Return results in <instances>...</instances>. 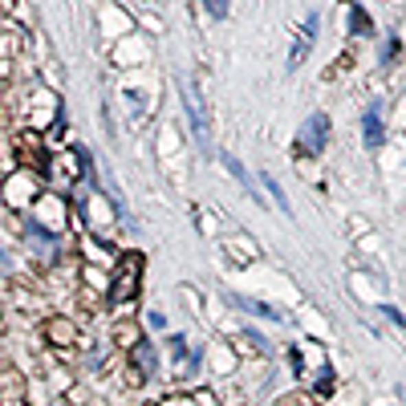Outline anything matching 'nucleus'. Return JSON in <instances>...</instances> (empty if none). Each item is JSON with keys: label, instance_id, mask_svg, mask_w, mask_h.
I'll return each instance as SVG.
<instances>
[{"label": "nucleus", "instance_id": "1", "mask_svg": "<svg viewBox=\"0 0 406 406\" xmlns=\"http://www.w3.org/2000/svg\"><path fill=\"white\" fill-rule=\"evenodd\" d=\"M179 93H183V110H187V126H191V135H195V146H199V150L207 155V150H212V135H207L203 98H199V90H191V82H183Z\"/></svg>", "mask_w": 406, "mask_h": 406}, {"label": "nucleus", "instance_id": "2", "mask_svg": "<svg viewBox=\"0 0 406 406\" xmlns=\"http://www.w3.org/2000/svg\"><path fill=\"white\" fill-rule=\"evenodd\" d=\"M325 142H329V118H325V114H309L305 126H301V135H297V146H301L305 155H321Z\"/></svg>", "mask_w": 406, "mask_h": 406}, {"label": "nucleus", "instance_id": "3", "mask_svg": "<svg viewBox=\"0 0 406 406\" xmlns=\"http://www.w3.org/2000/svg\"><path fill=\"white\" fill-rule=\"evenodd\" d=\"M138 256H131V260H122V269H118V280H114V293H110V301L114 305H126L131 297L138 293Z\"/></svg>", "mask_w": 406, "mask_h": 406}, {"label": "nucleus", "instance_id": "4", "mask_svg": "<svg viewBox=\"0 0 406 406\" xmlns=\"http://www.w3.org/2000/svg\"><path fill=\"white\" fill-rule=\"evenodd\" d=\"M317 25H321V16L309 12V16H305V25H301V37H297L293 49H289V69H297V65L309 57V49H313V41H317Z\"/></svg>", "mask_w": 406, "mask_h": 406}, {"label": "nucleus", "instance_id": "5", "mask_svg": "<svg viewBox=\"0 0 406 406\" xmlns=\"http://www.w3.org/2000/svg\"><path fill=\"white\" fill-rule=\"evenodd\" d=\"M131 361L138 365L142 378H155V374H159V350H155V341H142V337H138L135 346H131Z\"/></svg>", "mask_w": 406, "mask_h": 406}, {"label": "nucleus", "instance_id": "6", "mask_svg": "<svg viewBox=\"0 0 406 406\" xmlns=\"http://www.w3.org/2000/svg\"><path fill=\"white\" fill-rule=\"evenodd\" d=\"M29 248H33V252H41V256H49V260H57V256H61V240H57V236H49L37 220L29 224Z\"/></svg>", "mask_w": 406, "mask_h": 406}, {"label": "nucleus", "instance_id": "7", "mask_svg": "<svg viewBox=\"0 0 406 406\" xmlns=\"http://www.w3.org/2000/svg\"><path fill=\"white\" fill-rule=\"evenodd\" d=\"M361 138H365V146H370V150H378V146L386 142V135H382V114H378V106H370V110L361 114Z\"/></svg>", "mask_w": 406, "mask_h": 406}, {"label": "nucleus", "instance_id": "8", "mask_svg": "<svg viewBox=\"0 0 406 406\" xmlns=\"http://www.w3.org/2000/svg\"><path fill=\"white\" fill-rule=\"evenodd\" d=\"M227 301H232V305H240L244 313H252V317H264V321H280V313H276L272 305H264V301H252V297H240V293H232Z\"/></svg>", "mask_w": 406, "mask_h": 406}, {"label": "nucleus", "instance_id": "9", "mask_svg": "<svg viewBox=\"0 0 406 406\" xmlns=\"http://www.w3.org/2000/svg\"><path fill=\"white\" fill-rule=\"evenodd\" d=\"M224 167L232 171V175H236V179H240V187H244V191H248V195H252V199L260 203V191H256V183H252V175L244 171V163H240L236 155H224Z\"/></svg>", "mask_w": 406, "mask_h": 406}, {"label": "nucleus", "instance_id": "10", "mask_svg": "<svg viewBox=\"0 0 406 406\" xmlns=\"http://www.w3.org/2000/svg\"><path fill=\"white\" fill-rule=\"evenodd\" d=\"M350 33H358V37H370V33H374V25H370L365 8H354V12H350Z\"/></svg>", "mask_w": 406, "mask_h": 406}, {"label": "nucleus", "instance_id": "11", "mask_svg": "<svg viewBox=\"0 0 406 406\" xmlns=\"http://www.w3.org/2000/svg\"><path fill=\"white\" fill-rule=\"evenodd\" d=\"M49 337H53L57 346H69V341H74V325H69V321H53V325H49Z\"/></svg>", "mask_w": 406, "mask_h": 406}, {"label": "nucleus", "instance_id": "12", "mask_svg": "<svg viewBox=\"0 0 406 406\" xmlns=\"http://www.w3.org/2000/svg\"><path fill=\"white\" fill-rule=\"evenodd\" d=\"M260 179H264V187H269V195L276 199V207H280V212H289V199H284V191H280V183L272 179V175H260Z\"/></svg>", "mask_w": 406, "mask_h": 406}, {"label": "nucleus", "instance_id": "13", "mask_svg": "<svg viewBox=\"0 0 406 406\" xmlns=\"http://www.w3.org/2000/svg\"><path fill=\"white\" fill-rule=\"evenodd\" d=\"M203 4H207V12H212L216 21H224L227 16V0H203Z\"/></svg>", "mask_w": 406, "mask_h": 406}, {"label": "nucleus", "instance_id": "14", "mask_svg": "<svg viewBox=\"0 0 406 406\" xmlns=\"http://www.w3.org/2000/svg\"><path fill=\"white\" fill-rule=\"evenodd\" d=\"M398 49H403V41H398V37H390V41L382 45V61H394V57H398Z\"/></svg>", "mask_w": 406, "mask_h": 406}, {"label": "nucleus", "instance_id": "15", "mask_svg": "<svg viewBox=\"0 0 406 406\" xmlns=\"http://www.w3.org/2000/svg\"><path fill=\"white\" fill-rule=\"evenodd\" d=\"M171 358H187V337H171Z\"/></svg>", "mask_w": 406, "mask_h": 406}, {"label": "nucleus", "instance_id": "16", "mask_svg": "<svg viewBox=\"0 0 406 406\" xmlns=\"http://www.w3.org/2000/svg\"><path fill=\"white\" fill-rule=\"evenodd\" d=\"M382 313L390 317V321H394V325H398V329H406V317L398 313V309H394V305H382Z\"/></svg>", "mask_w": 406, "mask_h": 406}]
</instances>
